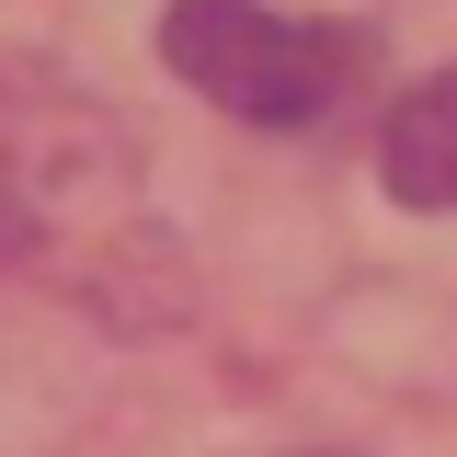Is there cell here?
I'll return each mask as SVG.
<instances>
[{"instance_id":"obj_2","label":"cell","mask_w":457,"mask_h":457,"mask_svg":"<svg viewBox=\"0 0 457 457\" xmlns=\"http://www.w3.org/2000/svg\"><path fill=\"white\" fill-rule=\"evenodd\" d=\"M378 171H389L400 206H457V69L411 80L378 126Z\"/></svg>"},{"instance_id":"obj_1","label":"cell","mask_w":457,"mask_h":457,"mask_svg":"<svg viewBox=\"0 0 457 457\" xmlns=\"http://www.w3.org/2000/svg\"><path fill=\"white\" fill-rule=\"evenodd\" d=\"M161 57L206 92L218 114H252V126H309L354 92V35L332 23H286L263 0H171L161 12Z\"/></svg>"}]
</instances>
